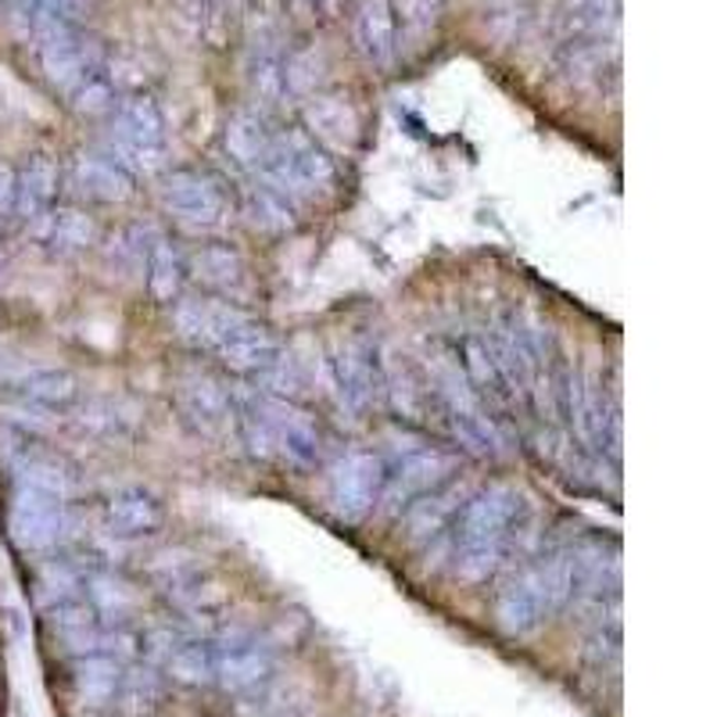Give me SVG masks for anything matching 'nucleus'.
I'll list each match as a JSON object with an SVG mask.
<instances>
[{"label":"nucleus","mask_w":717,"mask_h":717,"mask_svg":"<svg viewBox=\"0 0 717 717\" xmlns=\"http://www.w3.org/2000/svg\"><path fill=\"white\" fill-rule=\"evenodd\" d=\"M44 234H47V240L54 248H61V251H79V248H87V245H93V223L87 220L83 212H76V209H65V212H58V215H47L44 223Z\"/></svg>","instance_id":"18"},{"label":"nucleus","mask_w":717,"mask_h":717,"mask_svg":"<svg viewBox=\"0 0 717 717\" xmlns=\"http://www.w3.org/2000/svg\"><path fill=\"white\" fill-rule=\"evenodd\" d=\"M15 212V172L0 166V215Z\"/></svg>","instance_id":"23"},{"label":"nucleus","mask_w":717,"mask_h":717,"mask_svg":"<svg viewBox=\"0 0 717 717\" xmlns=\"http://www.w3.org/2000/svg\"><path fill=\"white\" fill-rule=\"evenodd\" d=\"M144 269H147V280H152L155 298L169 302V298L176 294V288H180L183 266H180V255L172 251V245L166 237H155V245L144 248Z\"/></svg>","instance_id":"16"},{"label":"nucleus","mask_w":717,"mask_h":717,"mask_svg":"<svg viewBox=\"0 0 717 717\" xmlns=\"http://www.w3.org/2000/svg\"><path fill=\"white\" fill-rule=\"evenodd\" d=\"M180 405L201 430H209V435L226 427L229 416H234V402H229L226 391L215 381H209V377H191V381H183L180 384Z\"/></svg>","instance_id":"13"},{"label":"nucleus","mask_w":717,"mask_h":717,"mask_svg":"<svg viewBox=\"0 0 717 717\" xmlns=\"http://www.w3.org/2000/svg\"><path fill=\"white\" fill-rule=\"evenodd\" d=\"M459 492H445L435 498H424V503H413V517H410V535L413 538H430L441 531V524L452 517V498Z\"/></svg>","instance_id":"21"},{"label":"nucleus","mask_w":717,"mask_h":717,"mask_svg":"<svg viewBox=\"0 0 717 717\" xmlns=\"http://www.w3.org/2000/svg\"><path fill=\"white\" fill-rule=\"evenodd\" d=\"M226 147H229V158H234V166L248 169V172H259L262 158L269 152V141L262 137V130L255 123H234L226 133Z\"/></svg>","instance_id":"19"},{"label":"nucleus","mask_w":717,"mask_h":717,"mask_svg":"<svg viewBox=\"0 0 717 717\" xmlns=\"http://www.w3.org/2000/svg\"><path fill=\"white\" fill-rule=\"evenodd\" d=\"M248 209H251V220L266 226V229H283L291 223V212H288V201H283L277 191L269 187H251L248 191Z\"/></svg>","instance_id":"22"},{"label":"nucleus","mask_w":717,"mask_h":717,"mask_svg":"<svg viewBox=\"0 0 717 717\" xmlns=\"http://www.w3.org/2000/svg\"><path fill=\"white\" fill-rule=\"evenodd\" d=\"M69 531V506L65 498L19 489L8 509V535L22 552H47Z\"/></svg>","instance_id":"5"},{"label":"nucleus","mask_w":717,"mask_h":717,"mask_svg":"<svg viewBox=\"0 0 717 717\" xmlns=\"http://www.w3.org/2000/svg\"><path fill=\"white\" fill-rule=\"evenodd\" d=\"M574 585V557L571 552H557L546 557L542 563H535L531 571H524L498 600V617L506 625H531V620L546 617L557 603H563V595Z\"/></svg>","instance_id":"3"},{"label":"nucleus","mask_w":717,"mask_h":717,"mask_svg":"<svg viewBox=\"0 0 717 717\" xmlns=\"http://www.w3.org/2000/svg\"><path fill=\"white\" fill-rule=\"evenodd\" d=\"M384 484V463L373 452H345L327 473V503L337 520L359 524L377 506Z\"/></svg>","instance_id":"4"},{"label":"nucleus","mask_w":717,"mask_h":717,"mask_svg":"<svg viewBox=\"0 0 717 717\" xmlns=\"http://www.w3.org/2000/svg\"><path fill=\"white\" fill-rule=\"evenodd\" d=\"M126 172H155L161 166V119L152 104L133 101L115 119V155Z\"/></svg>","instance_id":"7"},{"label":"nucleus","mask_w":717,"mask_h":717,"mask_svg":"<svg viewBox=\"0 0 717 717\" xmlns=\"http://www.w3.org/2000/svg\"><path fill=\"white\" fill-rule=\"evenodd\" d=\"M262 413H266V421H269V430H273L277 456L291 459V463H298V467L316 463L320 435H316V427L309 424L302 413H294L288 402H277V399H262Z\"/></svg>","instance_id":"9"},{"label":"nucleus","mask_w":717,"mask_h":717,"mask_svg":"<svg viewBox=\"0 0 717 717\" xmlns=\"http://www.w3.org/2000/svg\"><path fill=\"white\" fill-rule=\"evenodd\" d=\"M72 183L79 194L93 201H123L133 191L130 172L115 158H93V155L72 161Z\"/></svg>","instance_id":"11"},{"label":"nucleus","mask_w":717,"mask_h":717,"mask_svg":"<svg viewBox=\"0 0 717 717\" xmlns=\"http://www.w3.org/2000/svg\"><path fill=\"white\" fill-rule=\"evenodd\" d=\"M54 187H58V166L51 158H33L15 176V212L30 223H44L51 215Z\"/></svg>","instance_id":"12"},{"label":"nucleus","mask_w":717,"mask_h":717,"mask_svg":"<svg viewBox=\"0 0 717 717\" xmlns=\"http://www.w3.org/2000/svg\"><path fill=\"white\" fill-rule=\"evenodd\" d=\"M108 524L119 535H147L161 524V506L144 489H123L108 498Z\"/></svg>","instance_id":"14"},{"label":"nucleus","mask_w":717,"mask_h":717,"mask_svg":"<svg viewBox=\"0 0 717 717\" xmlns=\"http://www.w3.org/2000/svg\"><path fill=\"white\" fill-rule=\"evenodd\" d=\"M15 481H19V489L44 492L54 498H69L76 489L72 473L61 463H54V459H44V456H22L15 463Z\"/></svg>","instance_id":"15"},{"label":"nucleus","mask_w":717,"mask_h":717,"mask_svg":"<svg viewBox=\"0 0 717 717\" xmlns=\"http://www.w3.org/2000/svg\"><path fill=\"white\" fill-rule=\"evenodd\" d=\"M456 467V459L441 449H413L402 459L399 470L391 473L384 484V509L395 517V513L410 509L416 498H424L427 492H435L438 484L449 478Z\"/></svg>","instance_id":"8"},{"label":"nucleus","mask_w":717,"mask_h":717,"mask_svg":"<svg viewBox=\"0 0 717 717\" xmlns=\"http://www.w3.org/2000/svg\"><path fill=\"white\" fill-rule=\"evenodd\" d=\"M161 205H166L176 220L191 229H215L226 223V198L215 187L212 176L194 172V169H180L161 180Z\"/></svg>","instance_id":"6"},{"label":"nucleus","mask_w":717,"mask_h":717,"mask_svg":"<svg viewBox=\"0 0 717 717\" xmlns=\"http://www.w3.org/2000/svg\"><path fill=\"white\" fill-rule=\"evenodd\" d=\"M524 531L520 492L509 484H492L467 503L456 527V574L467 581L489 578L517 546Z\"/></svg>","instance_id":"1"},{"label":"nucleus","mask_w":717,"mask_h":717,"mask_svg":"<svg viewBox=\"0 0 717 717\" xmlns=\"http://www.w3.org/2000/svg\"><path fill=\"white\" fill-rule=\"evenodd\" d=\"M22 395L25 402H36V405H65V402H72L76 384H72V377L61 370H36L22 381Z\"/></svg>","instance_id":"20"},{"label":"nucleus","mask_w":717,"mask_h":717,"mask_svg":"<svg viewBox=\"0 0 717 717\" xmlns=\"http://www.w3.org/2000/svg\"><path fill=\"white\" fill-rule=\"evenodd\" d=\"M334 377L337 388H341V399L351 413L370 410L377 402V391H381V377H377V367L370 362L367 348L359 345H341L334 356Z\"/></svg>","instance_id":"10"},{"label":"nucleus","mask_w":717,"mask_h":717,"mask_svg":"<svg viewBox=\"0 0 717 717\" xmlns=\"http://www.w3.org/2000/svg\"><path fill=\"white\" fill-rule=\"evenodd\" d=\"M259 176L283 201H302L316 198L334 183V161L302 133H288L277 144H269Z\"/></svg>","instance_id":"2"},{"label":"nucleus","mask_w":717,"mask_h":717,"mask_svg":"<svg viewBox=\"0 0 717 717\" xmlns=\"http://www.w3.org/2000/svg\"><path fill=\"white\" fill-rule=\"evenodd\" d=\"M194 269L198 280H205L215 291H237L240 280H245V266L229 248H205L194 255Z\"/></svg>","instance_id":"17"}]
</instances>
